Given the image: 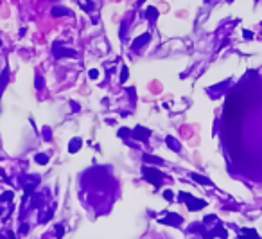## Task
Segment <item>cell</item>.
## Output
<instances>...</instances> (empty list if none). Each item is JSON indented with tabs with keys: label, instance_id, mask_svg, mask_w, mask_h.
I'll return each instance as SVG.
<instances>
[{
	"label": "cell",
	"instance_id": "6da1fadb",
	"mask_svg": "<svg viewBox=\"0 0 262 239\" xmlns=\"http://www.w3.org/2000/svg\"><path fill=\"white\" fill-rule=\"evenodd\" d=\"M239 113H241V106H239V97L233 94V95H230V99H228V102H226V106H224V117H226V120L232 124V120L239 119Z\"/></svg>",
	"mask_w": 262,
	"mask_h": 239
},
{
	"label": "cell",
	"instance_id": "7a4b0ae2",
	"mask_svg": "<svg viewBox=\"0 0 262 239\" xmlns=\"http://www.w3.org/2000/svg\"><path fill=\"white\" fill-rule=\"evenodd\" d=\"M178 201L185 203L189 210H201V209L206 207V201H205V199L194 198V196L189 194V192H180V194H178Z\"/></svg>",
	"mask_w": 262,
	"mask_h": 239
},
{
	"label": "cell",
	"instance_id": "3957f363",
	"mask_svg": "<svg viewBox=\"0 0 262 239\" xmlns=\"http://www.w3.org/2000/svg\"><path fill=\"white\" fill-rule=\"evenodd\" d=\"M142 176L147 180L149 183H153L155 185V189H158L162 185V180H163V173H162L160 169H155V167H149L147 164L142 167Z\"/></svg>",
	"mask_w": 262,
	"mask_h": 239
},
{
	"label": "cell",
	"instance_id": "277c9868",
	"mask_svg": "<svg viewBox=\"0 0 262 239\" xmlns=\"http://www.w3.org/2000/svg\"><path fill=\"white\" fill-rule=\"evenodd\" d=\"M52 54H54L56 60H60V58H77V52H76L74 49L63 47L61 41H54V45H52Z\"/></svg>",
	"mask_w": 262,
	"mask_h": 239
},
{
	"label": "cell",
	"instance_id": "5b68a950",
	"mask_svg": "<svg viewBox=\"0 0 262 239\" xmlns=\"http://www.w3.org/2000/svg\"><path fill=\"white\" fill-rule=\"evenodd\" d=\"M158 223H160V225H167V227H178V225L183 223V218L180 216V214H176V212L165 210V216L158 219Z\"/></svg>",
	"mask_w": 262,
	"mask_h": 239
},
{
	"label": "cell",
	"instance_id": "8992f818",
	"mask_svg": "<svg viewBox=\"0 0 262 239\" xmlns=\"http://www.w3.org/2000/svg\"><path fill=\"white\" fill-rule=\"evenodd\" d=\"M131 137H135V140H140V142H147L151 137V130H147L145 126H135V130L131 131Z\"/></svg>",
	"mask_w": 262,
	"mask_h": 239
},
{
	"label": "cell",
	"instance_id": "52a82bcc",
	"mask_svg": "<svg viewBox=\"0 0 262 239\" xmlns=\"http://www.w3.org/2000/svg\"><path fill=\"white\" fill-rule=\"evenodd\" d=\"M149 40H151V33H145L138 38H135V41L131 43V50H140L145 43H149Z\"/></svg>",
	"mask_w": 262,
	"mask_h": 239
},
{
	"label": "cell",
	"instance_id": "ba28073f",
	"mask_svg": "<svg viewBox=\"0 0 262 239\" xmlns=\"http://www.w3.org/2000/svg\"><path fill=\"white\" fill-rule=\"evenodd\" d=\"M189 178L194 180V182H198L199 185H206V187H214V183H212V180L206 178V176H203V175H198V173H190L189 175Z\"/></svg>",
	"mask_w": 262,
	"mask_h": 239
},
{
	"label": "cell",
	"instance_id": "9c48e42d",
	"mask_svg": "<svg viewBox=\"0 0 262 239\" xmlns=\"http://www.w3.org/2000/svg\"><path fill=\"white\" fill-rule=\"evenodd\" d=\"M205 237H228V232H226V228H223L221 225H217L212 232H208Z\"/></svg>",
	"mask_w": 262,
	"mask_h": 239
},
{
	"label": "cell",
	"instance_id": "30bf717a",
	"mask_svg": "<svg viewBox=\"0 0 262 239\" xmlns=\"http://www.w3.org/2000/svg\"><path fill=\"white\" fill-rule=\"evenodd\" d=\"M158 16H160V11H158L156 7L149 5V7L145 9V18H147L149 22H156V20H158Z\"/></svg>",
	"mask_w": 262,
	"mask_h": 239
},
{
	"label": "cell",
	"instance_id": "8fae6325",
	"mask_svg": "<svg viewBox=\"0 0 262 239\" xmlns=\"http://www.w3.org/2000/svg\"><path fill=\"white\" fill-rule=\"evenodd\" d=\"M50 13H52V16H54V18H58V16H72V11H70V9H66V7H60V5H58V7H52V11H50Z\"/></svg>",
	"mask_w": 262,
	"mask_h": 239
},
{
	"label": "cell",
	"instance_id": "7c38bea8",
	"mask_svg": "<svg viewBox=\"0 0 262 239\" xmlns=\"http://www.w3.org/2000/svg\"><path fill=\"white\" fill-rule=\"evenodd\" d=\"M81 146H83V140H81L79 137H74V139L68 142V151H70V153H77L81 149Z\"/></svg>",
	"mask_w": 262,
	"mask_h": 239
},
{
	"label": "cell",
	"instance_id": "4fadbf2b",
	"mask_svg": "<svg viewBox=\"0 0 262 239\" xmlns=\"http://www.w3.org/2000/svg\"><path fill=\"white\" fill-rule=\"evenodd\" d=\"M165 144H167V146H169V147H171L174 153H180V149H182L180 142L174 139V137H171V135H169V137H165Z\"/></svg>",
	"mask_w": 262,
	"mask_h": 239
},
{
	"label": "cell",
	"instance_id": "5bb4252c",
	"mask_svg": "<svg viewBox=\"0 0 262 239\" xmlns=\"http://www.w3.org/2000/svg\"><path fill=\"white\" fill-rule=\"evenodd\" d=\"M41 205H43V196L41 194H31V207L40 209Z\"/></svg>",
	"mask_w": 262,
	"mask_h": 239
},
{
	"label": "cell",
	"instance_id": "9a60e30c",
	"mask_svg": "<svg viewBox=\"0 0 262 239\" xmlns=\"http://www.w3.org/2000/svg\"><path fill=\"white\" fill-rule=\"evenodd\" d=\"M144 162H145V164H156V165H163V164H165L163 158L153 157V155H144Z\"/></svg>",
	"mask_w": 262,
	"mask_h": 239
},
{
	"label": "cell",
	"instance_id": "2e32d148",
	"mask_svg": "<svg viewBox=\"0 0 262 239\" xmlns=\"http://www.w3.org/2000/svg\"><path fill=\"white\" fill-rule=\"evenodd\" d=\"M34 160H36V164L45 165V164H49V155H45V153H38V155H34Z\"/></svg>",
	"mask_w": 262,
	"mask_h": 239
},
{
	"label": "cell",
	"instance_id": "e0dca14e",
	"mask_svg": "<svg viewBox=\"0 0 262 239\" xmlns=\"http://www.w3.org/2000/svg\"><path fill=\"white\" fill-rule=\"evenodd\" d=\"M79 4L86 13H92V11H94V2H90V0H79Z\"/></svg>",
	"mask_w": 262,
	"mask_h": 239
},
{
	"label": "cell",
	"instance_id": "ac0fdd59",
	"mask_svg": "<svg viewBox=\"0 0 262 239\" xmlns=\"http://www.w3.org/2000/svg\"><path fill=\"white\" fill-rule=\"evenodd\" d=\"M7 79H9V70L5 68V70L2 72V76H0V90H4V86L7 85Z\"/></svg>",
	"mask_w": 262,
	"mask_h": 239
},
{
	"label": "cell",
	"instance_id": "d6986e66",
	"mask_svg": "<svg viewBox=\"0 0 262 239\" xmlns=\"http://www.w3.org/2000/svg\"><path fill=\"white\" fill-rule=\"evenodd\" d=\"M13 198H15L13 191H5V192L0 194V201H13Z\"/></svg>",
	"mask_w": 262,
	"mask_h": 239
},
{
	"label": "cell",
	"instance_id": "ffe728a7",
	"mask_svg": "<svg viewBox=\"0 0 262 239\" xmlns=\"http://www.w3.org/2000/svg\"><path fill=\"white\" fill-rule=\"evenodd\" d=\"M117 135H119L121 139H129V137H131V130H128V128H121V130L117 131Z\"/></svg>",
	"mask_w": 262,
	"mask_h": 239
},
{
	"label": "cell",
	"instance_id": "44dd1931",
	"mask_svg": "<svg viewBox=\"0 0 262 239\" xmlns=\"http://www.w3.org/2000/svg\"><path fill=\"white\" fill-rule=\"evenodd\" d=\"M241 234H244V236H253V237H259V234H257V230H255V228H242Z\"/></svg>",
	"mask_w": 262,
	"mask_h": 239
},
{
	"label": "cell",
	"instance_id": "7402d4cb",
	"mask_svg": "<svg viewBox=\"0 0 262 239\" xmlns=\"http://www.w3.org/2000/svg\"><path fill=\"white\" fill-rule=\"evenodd\" d=\"M212 221H217V216H216V214H208V216L203 218V223H205V225H208V223H212Z\"/></svg>",
	"mask_w": 262,
	"mask_h": 239
},
{
	"label": "cell",
	"instance_id": "603a6c76",
	"mask_svg": "<svg viewBox=\"0 0 262 239\" xmlns=\"http://www.w3.org/2000/svg\"><path fill=\"white\" fill-rule=\"evenodd\" d=\"M128 94H129V101H131V102H135V101H137V92H135V88H133V86H129V88H128Z\"/></svg>",
	"mask_w": 262,
	"mask_h": 239
},
{
	"label": "cell",
	"instance_id": "cb8c5ba5",
	"mask_svg": "<svg viewBox=\"0 0 262 239\" xmlns=\"http://www.w3.org/2000/svg\"><path fill=\"white\" fill-rule=\"evenodd\" d=\"M128 76H129V72H128V67H122V74H121V83H126V81H128Z\"/></svg>",
	"mask_w": 262,
	"mask_h": 239
},
{
	"label": "cell",
	"instance_id": "d4e9b609",
	"mask_svg": "<svg viewBox=\"0 0 262 239\" xmlns=\"http://www.w3.org/2000/svg\"><path fill=\"white\" fill-rule=\"evenodd\" d=\"M52 216H54V212H52V210H47V214H45V216H40V221H41V223H47Z\"/></svg>",
	"mask_w": 262,
	"mask_h": 239
},
{
	"label": "cell",
	"instance_id": "484cf974",
	"mask_svg": "<svg viewBox=\"0 0 262 239\" xmlns=\"http://www.w3.org/2000/svg\"><path fill=\"white\" fill-rule=\"evenodd\" d=\"M34 86H36V90H41V88L45 86V81H43V78H40V76H38V78H36V85H34Z\"/></svg>",
	"mask_w": 262,
	"mask_h": 239
},
{
	"label": "cell",
	"instance_id": "4316f807",
	"mask_svg": "<svg viewBox=\"0 0 262 239\" xmlns=\"http://www.w3.org/2000/svg\"><path fill=\"white\" fill-rule=\"evenodd\" d=\"M163 198L167 199V201H172V199H174V192H172V191H163Z\"/></svg>",
	"mask_w": 262,
	"mask_h": 239
},
{
	"label": "cell",
	"instance_id": "83f0119b",
	"mask_svg": "<svg viewBox=\"0 0 262 239\" xmlns=\"http://www.w3.org/2000/svg\"><path fill=\"white\" fill-rule=\"evenodd\" d=\"M88 78H90V79H97V78H99V70H95V68H92V70L88 72Z\"/></svg>",
	"mask_w": 262,
	"mask_h": 239
},
{
	"label": "cell",
	"instance_id": "f1b7e54d",
	"mask_svg": "<svg viewBox=\"0 0 262 239\" xmlns=\"http://www.w3.org/2000/svg\"><path fill=\"white\" fill-rule=\"evenodd\" d=\"M63 234H65L63 225H56V236H58V237H63Z\"/></svg>",
	"mask_w": 262,
	"mask_h": 239
},
{
	"label": "cell",
	"instance_id": "f546056e",
	"mask_svg": "<svg viewBox=\"0 0 262 239\" xmlns=\"http://www.w3.org/2000/svg\"><path fill=\"white\" fill-rule=\"evenodd\" d=\"M43 137H45V140H50V137H52L50 128H43Z\"/></svg>",
	"mask_w": 262,
	"mask_h": 239
},
{
	"label": "cell",
	"instance_id": "4dcf8cb0",
	"mask_svg": "<svg viewBox=\"0 0 262 239\" xmlns=\"http://www.w3.org/2000/svg\"><path fill=\"white\" fill-rule=\"evenodd\" d=\"M242 36H244L246 40H251V38H253V33L248 31V29H244V31H242Z\"/></svg>",
	"mask_w": 262,
	"mask_h": 239
},
{
	"label": "cell",
	"instance_id": "1f68e13d",
	"mask_svg": "<svg viewBox=\"0 0 262 239\" xmlns=\"http://www.w3.org/2000/svg\"><path fill=\"white\" fill-rule=\"evenodd\" d=\"M126 29H128V22L124 20V22H122V27H121V38L126 36Z\"/></svg>",
	"mask_w": 262,
	"mask_h": 239
},
{
	"label": "cell",
	"instance_id": "d6a6232c",
	"mask_svg": "<svg viewBox=\"0 0 262 239\" xmlns=\"http://www.w3.org/2000/svg\"><path fill=\"white\" fill-rule=\"evenodd\" d=\"M70 108H72L74 112H79V110H81L79 102H76V101H70Z\"/></svg>",
	"mask_w": 262,
	"mask_h": 239
},
{
	"label": "cell",
	"instance_id": "836d02e7",
	"mask_svg": "<svg viewBox=\"0 0 262 239\" xmlns=\"http://www.w3.org/2000/svg\"><path fill=\"white\" fill-rule=\"evenodd\" d=\"M29 232V225L27 223H22L20 225V234H27Z\"/></svg>",
	"mask_w": 262,
	"mask_h": 239
},
{
	"label": "cell",
	"instance_id": "e575fe53",
	"mask_svg": "<svg viewBox=\"0 0 262 239\" xmlns=\"http://www.w3.org/2000/svg\"><path fill=\"white\" fill-rule=\"evenodd\" d=\"M0 176H2V178H4V180H5V182H7V183H9V178H7V176H5V173H4V171H2V169H0Z\"/></svg>",
	"mask_w": 262,
	"mask_h": 239
},
{
	"label": "cell",
	"instance_id": "d590c367",
	"mask_svg": "<svg viewBox=\"0 0 262 239\" xmlns=\"http://www.w3.org/2000/svg\"><path fill=\"white\" fill-rule=\"evenodd\" d=\"M144 2H145V0H138V5H140V4H144Z\"/></svg>",
	"mask_w": 262,
	"mask_h": 239
},
{
	"label": "cell",
	"instance_id": "8d00e7d4",
	"mask_svg": "<svg viewBox=\"0 0 262 239\" xmlns=\"http://www.w3.org/2000/svg\"><path fill=\"white\" fill-rule=\"evenodd\" d=\"M0 214H2V207H0Z\"/></svg>",
	"mask_w": 262,
	"mask_h": 239
},
{
	"label": "cell",
	"instance_id": "74e56055",
	"mask_svg": "<svg viewBox=\"0 0 262 239\" xmlns=\"http://www.w3.org/2000/svg\"><path fill=\"white\" fill-rule=\"evenodd\" d=\"M0 43H2V40H0Z\"/></svg>",
	"mask_w": 262,
	"mask_h": 239
}]
</instances>
